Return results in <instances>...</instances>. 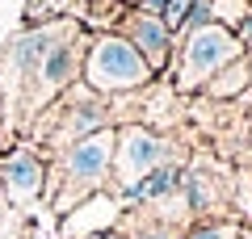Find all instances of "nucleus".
<instances>
[{
  "label": "nucleus",
  "instance_id": "obj_14",
  "mask_svg": "<svg viewBox=\"0 0 252 239\" xmlns=\"http://www.w3.org/2000/svg\"><path fill=\"white\" fill-rule=\"evenodd\" d=\"M143 239H172V231H164V227H160V231H152V235H143Z\"/></svg>",
  "mask_w": 252,
  "mask_h": 239
},
{
  "label": "nucleus",
  "instance_id": "obj_2",
  "mask_svg": "<svg viewBox=\"0 0 252 239\" xmlns=\"http://www.w3.org/2000/svg\"><path fill=\"white\" fill-rule=\"evenodd\" d=\"M244 55H248V46L235 38V30L219 26V21H210V26H202V30H189V34H181L177 89H181V92L206 89V84L227 67V63L244 59Z\"/></svg>",
  "mask_w": 252,
  "mask_h": 239
},
{
  "label": "nucleus",
  "instance_id": "obj_7",
  "mask_svg": "<svg viewBox=\"0 0 252 239\" xmlns=\"http://www.w3.org/2000/svg\"><path fill=\"white\" fill-rule=\"evenodd\" d=\"M122 38L147 59V67H152L156 76L168 67V55H172V30L164 26V17H156V13H139V9H135V13H126V21H122Z\"/></svg>",
  "mask_w": 252,
  "mask_h": 239
},
{
  "label": "nucleus",
  "instance_id": "obj_4",
  "mask_svg": "<svg viewBox=\"0 0 252 239\" xmlns=\"http://www.w3.org/2000/svg\"><path fill=\"white\" fill-rule=\"evenodd\" d=\"M168 143L160 139V134L143 130V126H126V130H118V143H114V180L118 189H130L139 185V180L147 177V172H156L160 164H168Z\"/></svg>",
  "mask_w": 252,
  "mask_h": 239
},
{
  "label": "nucleus",
  "instance_id": "obj_9",
  "mask_svg": "<svg viewBox=\"0 0 252 239\" xmlns=\"http://www.w3.org/2000/svg\"><path fill=\"white\" fill-rule=\"evenodd\" d=\"M248 89H252L248 55H244V59H235V63H227V67H223V71H219V76L206 84V92H210L215 101H235V97H244Z\"/></svg>",
  "mask_w": 252,
  "mask_h": 239
},
{
  "label": "nucleus",
  "instance_id": "obj_17",
  "mask_svg": "<svg viewBox=\"0 0 252 239\" xmlns=\"http://www.w3.org/2000/svg\"><path fill=\"white\" fill-rule=\"evenodd\" d=\"M240 239H244V235H240Z\"/></svg>",
  "mask_w": 252,
  "mask_h": 239
},
{
  "label": "nucleus",
  "instance_id": "obj_13",
  "mask_svg": "<svg viewBox=\"0 0 252 239\" xmlns=\"http://www.w3.org/2000/svg\"><path fill=\"white\" fill-rule=\"evenodd\" d=\"M89 239H126V235H118V231H97V235H89Z\"/></svg>",
  "mask_w": 252,
  "mask_h": 239
},
{
  "label": "nucleus",
  "instance_id": "obj_8",
  "mask_svg": "<svg viewBox=\"0 0 252 239\" xmlns=\"http://www.w3.org/2000/svg\"><path fill=\"white\" fill-rule=\"evenodd\" d=\"M67 30V21H51V26H38V30H26V34L17 38V42L9 46V63L17 76H34L38 67H42V59L51 55V46L59 42V34Z\"/></svg>",
  "mask_w": 252,
  "mask_h": 239
},
{
  "label": "nucleus",
  "instance_id": "obj_1",
  "mask_svg": "<svg viewBox=\"0 0 252 239\" xmlns=\"http://www.w3.org/2000/svg\"><path fill=\"white\" fill-rule=\"evenodd\" d=\"M114 143H118V130L105 126V130L89 134V139L63 147V159H59V197H55V210H72V206H84L89 193H97L105 185L109 168H114Z\"/></svg>",
  "mask_w": 252,
  "mask_h": 239
},
{
  "label": "nucleus",
  "instance_id": "obj_10",
  "mask_svg": "<svg viewBox=\"0 0 252 239\" xmlns=\"http://www.w3.org/2000/svg\"><path fill=\"white\" fill-rule=\"evenodd\" d=\"M177 185H181V168L177 164H160L156 172H147V177L139 180V193H143V202H156V197L177 193Z\"/></svg>",
  "mask_w": 252,
  "mask_h": 239
},
{
  "label": "nucleus",
  "instance_id": "obj_12",
  "mask_svg": "<svg viewBox=\"0 0 252 239\" xmlns=\"http://www.w3.org/2000/svg\"><path fill=\"white\" fill-rule=\"evenodd\" d=\"M185 239H240L235 222H206V227H193Z\"/></svg>",
  "mask_w": 252,
  "mask_h": 239
},
{
  "label": "nucleus",
  "instance_id": "obj_5",
  "mask_svg": "<svg viewBox=\"0 0 252 239\" xmlns=\"http://www.w3.org/2000/svg\"><path fill=\"white\" fill-rule=\"evenodd\" d=\"M84 30L80 26H72L67 21V30L59 34V42L51 46V55L42 59V67L30 76V97H34V105L42 101L46 105V97H55L59 89H67L76 76L84 71Z\"/></svg>",
  "mask_w": 252,
  "mask_h": 239
},
{
  "label": "nucleus",
  "instance_id": "obj_6",
  "mask_svg": "<svg viewBox=\"0 0 252 239\" xmlns=\"http://www.w3.org/2000/svg\"><path fill=\"white\" fill-rule=\"evenodd\" d=\"M46 185V164L38 159L34 147H17L4 164H0V197L9 206H26L42 193Z\"/></svg>",
  "mask_w": 252,
  "mask_h": 239
},
{
  "label": "nucleus",
  "instance_id": "obj_3",
  "mask_svg": "<svg viewBox=\"0 0 252 239\" xmlns=\"http://www.w3.org/2000/svg\"><path fill=\"white\" fill-rule=\"evenodd\" d=\"M80 76L93 92H126V89H143L147 80H156V71L122 34H101L89 42Z\"/></svg>",
  "mask_w": 252,
  "mask_h": 239
},
{
  "label": "nucleus",
  "instance_id": "obj_16",
  "mask_svg": "<svg viewBox=\"0 0 252 239\" xmlns=\"http://www.w3.org/2000/svg\"><path fill=\"white\" fill-rule=\"evenodd\" d=\"M38 239H55V235H38Z\"/></svg>",
  "mask_w": 252,
  "mask_h": 239
},
{
  "label": "nucleus",
  "instance_id": "obj_11",
  "mask_svg": "<svg viewBox=\"0 0 252 239\" xmlns=\"http://www.w3.org/2000/svg\"><path fill=\"white\" fill-rule=\"evenodd\" d=\"M248 13H252V0H215V4H210V17H215L219 26H227V30H235Z\"/></svg>",
  "mask_w": 252,
  "mask_h": 239
},
{
  "label": "nucleus",
  "instance_id": "obj_15",
  "mask_svg": "<svg viewBox=\"0 0 252 239\" xmlns=\"http://www.w3.org/2000/svg\"><path fill=\"white\" fill-rule=\"evenodd\" d=\"M248 67H252V46H248Z\"/></svg>",
  "mask_w": 252,
  "mask_h": 239
}]
</instances>
